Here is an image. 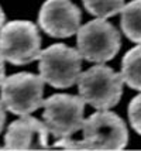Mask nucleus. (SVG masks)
<instances>
[{
  "label": "nucleus",
  "mask_w": 141,
  "mask_h": 151,
  "mask_svg": "<svg viewBox=\"0 0 141 151\" xmlns=\"http://www.w3.org/2000/svg\"><path fill=\"white\" fill-rule=\"evenodd\" d=\"M82 140L59 138L54 147L65 150H123L128 143L127 126L116 113L100 110L82 123Z\"/></svg>",
  "instance_id": "nucleus-1"
},
{
  "label": "nucleus",
  "mask_w": 141,
  "mask_h": 151,
  "mask_svg": "<svg viewBox=\"0 0 141 151\" xmlns=\"http://www.w3.org/2000/svg\"><path fill=\"white\" fill-rule=\"evenodd\" d=\"M76 82L83 102L97 110H109L121 99L124 81L121 73L114 72L110 66H92L82 72Z\"/></svg>",
  "instance_id": "nucleus-2"
},
{
  "label": "nucleus",
  "mask_w": 141,
  "mask_h": 151,
  "mask_svg": "<svg viewBox=\"0 0 141 151\" xmlns=\"http://www.w3.org/2000/svg\"><path fill=\"white\" fill-rule=\"evenodd\" d=\"M41 37L31 21H10L0 30V55L13 65H26L38 58Z\"/></svg>",
  "instance_id": "nucleus-3"
},
{
  "label": "nucleus",
  "mask_w": 141,
  "mask_h": 151,
  "mask_svg": "<svg viewBox=\"0 0 141 151\" xmlns=\"http://www.w3.org/2000/svg\"><path fill=\"white\" fill-rule=\"evenodd\" d=\"M40 76L44 82L58 89H67L76 83L81 75L82 55L65 44H54L38 55Z\"/></svg>",
  "instance_id": "nucleus-4"
},
{
  "label": "nucleus",
  "mask_w": 141,
  "mask_h": 151,
  "mask_svg": "<svg viewBox=\"0 0 141 151\" xmlns=\"http://www.w3.org/2000/svg\"><path fill=\"white\" fill-rule=\"evenodd\" d=\"M44 79L28 72L14 73L1 82V103L17 116H28L42 106Z\"/></svg>",
  "instance_id": "nucleus-5"
},
{
  "label": "nucleus",
  "mask_w": 141,
  "mask_h": 151,
  "mask_svg": "<svg viewBox=\"0 0 141 151\" xmlns=\"http://www.w3.org/2000/svg\"><path fill=\"white\" fill-rule=\"evenodd\" d=\"M78 51L82 58L103 64L113 59L121 45L117 28L104 19L92 20L78 28Z\"/></svg>",
  "instance_id": "nucleus-6"
},
{
  "label": "nucleus",
  "mask_w": 141,
  "mask_h": 151,
  "mask_svg": "<svg viewBox=\"0 0 141 151\" xmlns=\"http://www.w3.org/2000/svg\"><path fill=\"white\" fill-rule=\"evenodd\" d=\"M42 106L44 123L57 138L71 137L82 129L85 102L81 96L57 93L44 100Z\"/></svg>",
  "instance_id": "nucleus-7"
},
{
  "label": "nucleus",
  "mask_w": 141,
  "mask_h": 151,
  "mask_svg": "<svg viewBox=\"0 0 141 151\" xmlns=\"http://www.w3.org/2000/svg\"><path fill=\"white\" fill-rule=\"evenodd\" d=\"M81 19L79 7L71 0H47L38 14V24L48 35L67 38L78 31Z\"/></svg>",
  "instance_id": "nucleus-8"
},
{
  "label": "nucleus",
  "mask_w": 141,
  "mask_h": 151,
  "mask_svg": "<svg viewBox=\"0 0 141 151\" xmlns=\"http://www.w3.org/2000/svg\"><path fill=\"white\" fill-rule=\"evenodd\" d=\"M48 132L45 123L31 116H21L9 126L4 137L6 150H42L48 148Z\"/></svg>",
  "instance_id": "nucleus-9"
},
{
  "label": "nucleus",
  "mask_w": 141,
  "mask_h": 151,
  "mask_svg": "<svg viewBox=\"0 0 141 151\" xmlns=\"http://www.w3.org/2000/svg\"><path fill=\"white\" fill-rule=\"evenodd\" d=\"M121 30L128 40L141 44V0H133L121 9Z\"/></svg>",
  "instance_id": "nucleus-10"
},
{
  "label": "nucleus",
  "mask_w": 141,
  "mask_h": 151,
  "mask_svg": "<svg viewBox=\"0 0 141 151\" xmlns=\"http://www.w3.org/2000/svg\"><path fill=\"white\" fill-rule=\"evenodd\" d=\"M121 78L131 89L141 92V44L124 55L121 61Z\"/></svg>",
  "instance_id": "nucleus-11"
},
{
  "label": "nucleus",
  "mask_w": 141,
  "mask_h": 151,
  "mask_svg": "<svg viewBox=\"0 0 141 151\" xmlns=\"http://www.w3.org/2000/svg\"><path fill=\"white\" fill-rule=\"evenodd\" d=\"M83 4L90 14L99 19H107L120 13L124 0H83Z\"/></svg>",
  "instance_id": "nucleus-12"
},
{
  "label": "nucleus",
  "mask_w": 141,
  "mask_h": 151,
  "mask_svg": "<svg viewBox=\"0 0 141 151\" xmlns=\"http://www.w3.org/2000/svg\"><path fill=\"white\" fill-rule=\"evenodd\" d=\"M128 119L130 124L135 132L141 134V93L137 95L128 105Z\"/></svg>",
  "instance_id": "nucleus-13"
},
{
  "label": "nucleus",
  "mask_w": 141,
  "mask_h": 151,
  "mask_svg": "<svg viewBox=\"0 0 141 151\" xmlns=\"http://www.w3.org/2000/svg\"><path fill=\"white\" fill-rule=\"evenodd\" d=\"M4 122H6V113H4V107H3V103L0 102V133L3 132V127H4Z\"/></svg>",
  "instance_id": "nucleus-14"
},
{
  "label": "nucleus",
  "mask_w": 141,
  "mask_h": 151,
  "mask_svg": "<svg viewBox=\"0 0 141 151\" xmlns=\"http://www.w3.org/2000/svg\"><path fill=\"white\" fill-rule=\"evenodd\" d=\"M4 59H3V57L0 55V85H1V82L4 81Z\"/></svg>",
  "instance_id": "nucleus-15"
},
{
  "label": "nucleus",
  "mask_w": 141,
  "mask_h": 151,
  "mask_svg": "<svg viewBox=\"0 0 141 151\" xmlns=\"http://www.w3.org/2000/svg\"><path fill=\"white\" fill-rule=\"evenodd\" d=\"M4 12H3V9L0 7V30H1V27L4 26Z\"/></svg>",
  "instance_id": "nucleus-16"
}]
</instances>
